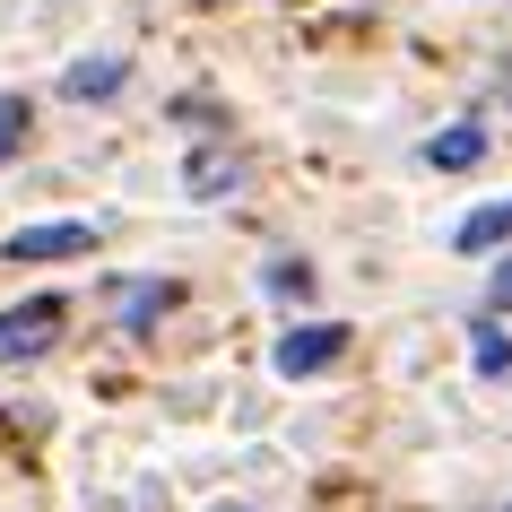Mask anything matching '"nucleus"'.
I'll use <instances>...</instances> for the list:
<instances>
[{"label": "nucleus", "instance_id": "obj_1", "mask_svg": "<svg viewBox=\"0 0 512 512\" xmlns=\"http://www.w3.org/2000/svg\"><path fill=\"white\" fill-rule=\"evenodd\" d=\"M61 322H70V304L61 296H27L0 313V365H35V356L61 339Z\"/></svg>", "mask_w": 512, "mask_h": 512}, {"label": "nucleus", "instance_id": "obj_2", "mask_svg": "<svg viewBox=\"0 0 512 512\" xmlns=\"http://www.w3.org/2000/svg\"><path fill=\"white\" fill-rule=\"evenodd\" d=\"M339 348H348V330H339V322H296V330L270 348V365H278L287 382H304V374H322V365H339Z\"/></svg>", "mask_w": 512, "mask_h": 512}, {"label": "nucleus", "instance_id": "obj_3", "mask_svg": "<svg viewBox=\"0 0 512 512\" xmlns=\"http://www.w3.org/2000/svg\"><path fill=\"white\" fill-rule=\"evenodd\" d=\"M96 252V226H27V235H9V261H79Z\"/></svg>", "mask_w": 512, "mask_h": 512}, {"label": "nucleus", "instance_id": "obj_4", "mask_svg": "<svg viewBox=\"0 0 512 512\" xmlns=\"http://www.w3.org/2000/svg\"><path fill=\"white\" fill-rule=\"evenodd\" d=\"M191 200H226V191H243V157H217V148H200V157L183 165Z\"/></svg>", "mask_w": 512, "mask_h": 512}, {"label": "nucleus", "instance_id": "obj_5", "mask_svg": "<svg viewBox=\"0 0 512 512\" xmlns=\"http://www.w3.org/2000/svg\"><path fill=\"white\" fill-rule=\"evenodd\" d=\"M478 157H486V131H478V122H452L443 139H426V165H443V174H469Z\"/></svg>", "mask_w": 512, "mask_h": 512}, {"label": "nucleus", "instance_id": "obj_6", "mask_svg": "<svg viewBox=\"0 0 512 512\" xmlns=\"http://www.w3.org/2000/svg\"><path fill=\"white\" fill-rule=\"evenodd\" d=\"M113 87H122V61H113V53L79 61V70H61V96H79V105H87V96H113Z\"/></svg>", "mask_w": 512, "mask_h": 512}, {"label": "nucleus", "instance_id": "obj_7", "mask_svg": "<svg viewBox=\"0 0 512 512\" xmlns=\"http://www.w3.org/2000/svg\"><path fill=\"white\" fill-rule=\"evenodd\" d=\"M504 235H512V200H495V209H478V217H460V252H495Z\"/></svg>", "mask_w": 512, "mask_h": 512}, {"label": "nucleus", "instance_id": "obj_8", "mask_svg": "<svg viewBox=\"0 0 512 512\" xmlns=\"http://www.w3.org/2000/svg\"><path fill=\"white\" fill-rule=\"evenodd\" d=\"M165 304H174V287H131V296H122V330H148Z\"/></svg>", "mask_w": 512, "mask_h": 512}, {"label": "nucleus", "instance_id": "obj_9", "mask_svg": "<svg viewBox=\"0 0 512 512\" xmlns=\"http://www.w3.org/2000/svg\"><path fill=\"white\" fill-rule=\"evenodd\" d=\"M469 339H478V374H512V339H504L495 322H478Z\"/></svg>", "mask_w": 512, "mask_h": 512}, {"label": "nucleus", "instance_id": "obj_10", "mask_svg": "<svg viewBox=\"0 0 512 512\" xmlns=\"http://www.w3.org/2000/svg\"><path fill=\"white\" fill-rule=\"evenodd\" d=\"M304 287H313V270H304V261H270V296H278V304H296Z\"/></svg>", "mask_w": 512, "mask_h": 512}, {"label": "nucleus", "instance_id": "obj_11", "mask_svg": "<svg viewBox=\"0 0 512 512\" xmlns=\"http://www.w3.org/2000/svg\"><path fill=\"white\" fill-rule=\"evenodd\" d=\"M18 139H27V96H0V157H18Z\"/></svg>", "mask_w": 512, "mask_h": 512}, {"label": "nucleus", "instance_id": "obj_12", "mask_svg": "<svg viewBox=\"0 0 512 512\" xmlns=\"http://www.w3.org/2000/svg\"><path fill=\"white\" fill-rule=\"evenodd\" d=\"M486 296H495V304H512V261L495 270V287H486Z\"/></svg>", "mask_w": 512, "mask_h": 512}, {"label": "nucleus", "instance_id": "obj_13", "mask_svg": "<svg viewBox=\"0 0 512 512\" xmlns=\"http://www.w3.org/2000/svg\"><path fill=\"white\" fill-rule=\"evenodd\" d=\"M217 512H243V504H217Z\"/></svg>", "mask_w": 512, "mask_h": 512}]
</instances>
